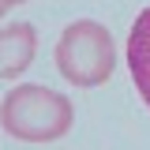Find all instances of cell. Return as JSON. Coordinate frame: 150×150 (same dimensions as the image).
<instances>
[{"label":"cell","instance_id":"1","mask_svg":"<svg viewBox=\"0 0 150 150\" xmlns=\"http://www.w3.org/2000/svg\"><path fill=\"white\" fill-rule=\"evenodd\" d=\"M71 120V101L38 83H23L0 101V128L19 143H56L68 135Z\"/></svg>","mask_w":150,"mask_h":150},{"label":"cell","instance_id":"2","mask_svg":"<svg viewBox=\"0 0 150 150\" xmlns=\"http://www.w3.org/2000/svg\"><path fill=\"white\" fill-rule=\"evenodd\" d=\"M56 68L79 90L101 86L116 68V49H112L109 30L101 23H94V19L71 23L56 41Z\"/></svg>","mask_w":150,"mask_h":150},{"label":"cell","instance_id":"3","mask_svg":"<svg viewBox=\"0 0 150 150\" xmlns=\"http://www.w3.org/2000/svg\"><path fill=\"white\" fill-rule=\"evenodd\" d=\"M38 49V34L30 23H11L0 30V79H19L30 68Z\"/></svg>","mask_w":150,"mask_h":150},{"label":"cell","instance_id":"4","mask_svg":"<svg viewBox=\"0 0 150 150\" xmlns=\"http://www.w3.org/2000/svg\"><path fill=\"white\" fill-rule=\"evenodd\" d=\"M128 71H131V83H135L139 98L150 109V8L135 19V26L128 34Z\"/></svg>","mask_w":150,"mask_h":150},{"label":"cell","instance_id":"5","mask_svg":"<svg viewBox=\"0 0 150 150\" xmlns=\"http://www.w3.org/2000/svg\"><path fill=\"white\" fill-rule=\"evenodd\" d=\"M15 4H23V0H0V15H4L8 8H15Z\"/></svg>","mask_w":150,"mask_h":150}]
</instances>
